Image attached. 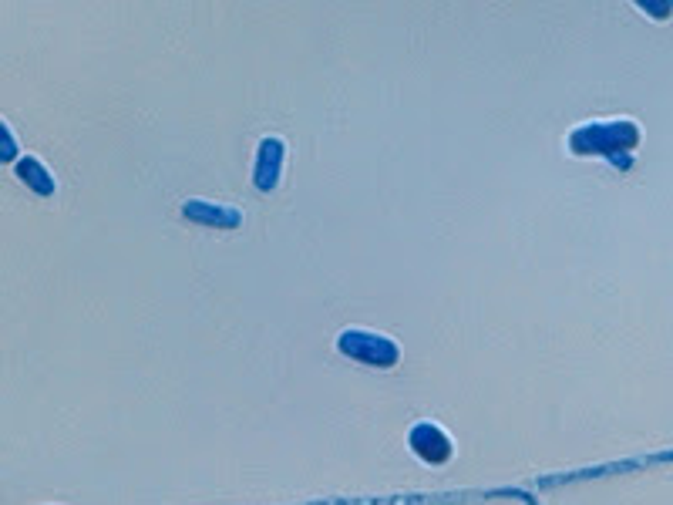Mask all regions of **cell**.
Here are the masks:
<instances>
[{"instance_id":"cell-4","label":"cell","mask_w":673,"mask_h":505,"mask_svg":"<svg viewBox=\"0 0 673 505\" xmlns=\"http://www.w3.org/2000/svg\"><path fill=\"white\" fill-rule=\"evenodd\" d=\"M283 155H287V145L280 139H263L260 142V155H256V189L260 192H270L276 189V182H280V172H283Z\"/></svg>"},{"instance_id":"cell-3","label":"cell","mask_w":673,"mask_h":505,"mask_svg":"<svg viewBox=\"0 0 673 505\" xmlns=\"http://www.w3.org/2000/svg\"><path fill=\"white\" fill-rule=\"evenodd\" d=\"M411 448L431 465H441V462H448V458H451L448 435L438 425H431V421H421V425L411 428Z\"/></svg>"},{"instance_id":"cell-1","label":"cell","mask_w":673,"mask_h":505,"mask_svg":"<svg viewBox=\"0 0 673 505\" xmlns=\"http://www.w3.org/2000/svg\"><path fill=\"white\" fill-rule=\"evenodd\" d=\"M640 142V128L630 118H606V122H586L569 135V149L576 155H606L620 165L626 155Z\"/></svg>"},{"instance_id":"cell-2","label":"cell","mask_w":673,"mask_h":505,"mask_svg":"<svg viewBox=\"0 0 673 505\" xmlns=\"http://www.w3.org/2000/svg\"><path fill=\"white\" fill-rule=\"evenodd\" d=\"M340 354L354 357V361L374 364V367H394L398 364V344L384 334H374V330H344L340 334Z\"/></svg>"},{"instance_id":"cell-6","label":"cell","mask_w":673,"mask_h":505,"mask_svg":"<svg viewBox=\"0 0 673 505\" xmlns=\"http://www.w3.org/2000/svg\"><path fill=\"white\" fill-rule=\"evenodd\" d=\"M17 172H21V179H27V186H31L34 192H41V196H51V192H54L51 172L44 169L38 159H24L21 165H17Z\"/></svg>"},{"instance_id":"cell-5","label":"cell","mask_w":673,"mask_h":505,"mask_svg":"<svg viewBox=\"0 0 673 505\" xmlns=\"http://www.w3.org/2000/svg\"><path fill=\"white\" fill-rule=\"evenodd\" d=\"M186 216L196 219V223H206V226H239V213L233 206H219V202H202V199H192L186 202Z\"/></svg>"}]
</instances>
